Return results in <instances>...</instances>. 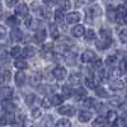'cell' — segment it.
I'll list each match as a JSON object with an SVG mask.
<instances>
[{
    "label": "cell",
    "mask_w": 127,
    "mask_h": 127,
    "mask_svg": "<svg viewBox=\"0 0 127 127\" xmlns=\"http://www.w3.org/2000/svg\"><path fill=\"white\" fill-rule=\"evenodd\" d=\"M99 34H100V39H112V32L108 28H100Z\"/></svg>",
    "instance_id": "d4e9b609"
},
{
    "label": "cell",
    "mask_w": 127,
    "mask_h": 127,
    "mask_svg": "<svg viewBox=\"0 0 127 127\" xmlns=\"http://www.w3.org/2000/svg\"><path fill=\"white\" fill-rule=\"evenodd\" d=\"M20 54H22V48H20L19 46H14L10 48V56H13V57H18Z\"/></svg>",
    "instance_id": "ee69618b"
},
{
    "label": "cell",
    "mask_w": 127,
    "mask_h": 127,
    "mask_svg": "<svg viewBox=\"0 0 127 127\" xmlns=\"http://www.w3.org/2000/svg\"><path fill=\"white\" fill-rule=\"evenodd\" d=\"M70 32H71V36L79 38V37L84 36V33H85V27H84L83 24H75L71 28Z\"/></svg>",
    "instance_id": "9c48e42d"
},
{
    "label": "cell",
    "mask_w": 127,
    "mask_h": 127,
    "mask_svg": "<svg viewBox=\"0 0 127 127\" xmlns=\"http://www.w3.org/2000/svg\"><path fill=\"white\" fill-rule=\"evenodd\" d=\"M39 26H42V22H41V20H39V19H33V22H32L31 28H32V29L38 31V29H39Z\"/></svg>",
    "instance_id": "681fc988"
},
{
    "label": "cell",
    "mask_w": 127,
    "mask_h": 127,
    "mask_svg": "<svg viewBox=\"0 0 127 127\" xmlns=\"http://www.w3.org/2000/svg\"><path fill=\"white\" fill-rule=\"evenodd\" d=\"M50 34H51L52 38H55V39L59 37L60 31H59V28H57L56 24H50Z\"/></svg>",
    "instance_id": "74e56055"
},
{
    "label": "cell",
    "mask_w": 127,
    "mask_h": 127,
    "mask_svg": "<svg viewBox=\"0 0 127 127\" xmlns=\"http://www.w3.org/2000/svg\"><path fill=\"white\" fill-rule=\"evenodd\" d=\"M42 127H54V118L52 116H45L43 121H42Z\"/></svg>",
    "instance_id": "e575fe53"
},
{
    "label": "cell",
    "mask_w": 127,
    "mask_h": 127,
    "mask_svg": "<svg viewBox=\"0 0 127 127\" xmlns=\"http://www.w3.org/2000/svg\"><path fill=\"white\" fill-rule=\"evenodd\" d=\"M109 87H111L112 90H121L123 88V83L118 79H116V80H112L109 83Z\"/></svg>",
    "instance_id": "484cf974"
},
{
    "label": "cell",
    "mask_w": 127,
    "mask_h": 127,
    "mask_svg": "<svg viewBox=\"0 0 127 127\" xmlns=\"http://www.w3.org/2000/svg\"><path fill=\"white\" fill-rule=\"evenodd\" d=\"M48 103H50V105H60L62 103V97L59 95V94H54V95L50 97Z\"/></svg>",
    "instance_id": "603a6c76"
},
{
    "label": "cell",
    "mask_w": 127,
    "mask_h": 127,
    "mask_svg": "<svg viewBox=\"0 0 127 127\" xmlns=\"http://www.w3.org/2000/svg\"><path fill=\"white\" fill-rule=\"evenodd\" d=\"M97 99L95 98H92V97H89V98H87L83 102V104H84V107H87V108H95V105H97Z\"/></svg>",
    "instance_id": "83f0119b"
},
{
    "label": "cell",
    "mask_w": 127,
    "mask_h": 127,
    "mask_svg": "<svg viewBox=\"0 0 127 127\" xmlns=\"http://www.w3.org/2000/svg\"><path fill=\"white\" fill-rule=\"evenodd\" d=\"M116 13H117V10H116V8H108V10H107V18H108V20L109 22H114L116 20Z\"/></svg>",
    "instance_id": "d590c367"
},
{
    "label": "cell",
    "mask_w": 127,
    "mask_h": 127,
    "mask_svg": "<svg viewBox=\"0 0 127 127\" xmlns=\"http://www.w3.org/2000/svg\"><path fill=\"white\" fill-rule=\"evenodd\" d=\"M22 55L23 57H33L36 55V48L33 46H26L23 50H22Z\"/></svg>",
    "instance_id": "e0dca14e"
},
{
    "label": "cell",
    "mask_w": 127,
    "mask_h": 127,
    "mask_svg": "<svg viewBox=\"0 0 127 127\" xmlns=\"http://www.w3.org/2000/svg\"><path fill=\"white\" fill-rule=\"evenodd\" d=\"M24 102H26V104L28 105V107L33 105V103L36 102V95L34 94H27L26 98H24Z\"/></svg>",
    "instance_id": "60d3db41"
},
{
    "label": "cell",
    "mask_w": 127,
    "mask_h": 127,
    "mask_svg": "<svg viewBox=\"0 0 127 127\" xmlns=\"http://www.w3.org/2000/svg\"><path fill=\"white\" fill-rule=\"evenodd\" d=\"M74 94H75L76 99H78V100H80L81 98H84V97L87 95V90L84 89V88H79V89H76L75 92H74Z\"/></svg>",
    "instance_id": "b9f144b4"
},
{
    "label": "cell",
    "mask_w": 127,
    "mask_h": 127,
    "mask_svg": "<svg viewBox=\"0 0 127 127\" xmlns=\"http://www.w3.org/2000/svg\"><path fill=\"white\" fill-rule=\"evenodd\" d=\"M85 85L89 89H97V80H95L94 78H92V76H88L85 79Z\"/></svg>",
    "instance_id": "d6a6232c"
},
{
    "label": "cell",
    "mask_w": 127,
    "mask_h": 127,
    "mask_svg": "<svg viewBox=\"0 0 127 127\" xmlns=\"http://www.w3.org/2000/svg\"><path fill=\"white\" fill-rule=\"evenodd\" d=\"M112 127H126V123L122 121V118H116V121L113 122Z\"/></svg>",
    "instance_id": "f907efd6"
},
{
    "label": "cell",
    "mask_w": 127,
    "mask_h": 127,
    "mask_svg": "<svg viewBox=\"0 0 127 127\" xmlns=\"http://www.w3.org/2000/svg\"><path fill=\"white\" fill-rule=\"evenodd\" d=\"M14 121H15L14 114L4 113L0 116V125H12V123H14Z\"/></svg>",
    "instance_id": "7c38bea8"
},
{
    "label": "cell",
    "mask_w": 127,
    "mask_h": 127,
    "mask_svg": "<svg viewBox=\"0 0 127 127\" xmlns=\"http://www.w3.org/2000/svg\"><path fill=\"white\" fill-rule=\"evenodd\" d=\"M99 79L100 80H107L108 79V72L105 71L104 69H100L99 70Z\"/></svg>",
    "instance_id": "f5cc1de1"
},
{
    "label": "cell",
    "mask_w": 127,
    "mask_h": 127,
    "mask_svg": "<svg viewBox=\"0 0 127 127\" xmlns=\"http://www.w3.org/2000/svg\"><path fill=\"white\" fill-rule=\"evenodd\" d=\"M97 59H98V57H97V54H95L94 51H92V50H87V51H84L83 54H81V56H80V60H81V62H84V64H90V62H94Z\"/></svg>",
    "instance_id": "3957f363"
},
{
    "label": "cell",
    "mask_w": 127,
    "mask_h": 127,
    "mask_svg": "<svg viewBox=\"0 0 127 127\" xmlns=\"http://www.w3.org/2000/svg\"><path fill=\"white\" fill-rule=\"evenodd\" d=\"M41 105H42V107H45V108H48V107H51L47 99H42V100H41Z\"/></svg>",
    "instance_id": "680465c9"
},
{
    "label": "cell",
    "mask_w": 127,
    "mask_h": 127,
    "mask_svg": "<svg viewBox=\"0 0 127 127\" xmlns=\"http://www.w3.org/2000/svg\"><path fill=\"white\" fill-rule=\"evenodd\" d=\"M31 116H32V118H39L41 117V109L39 108H34V109H32L31 112Z\"/></svg>",
    "instance_id": "816d5d0a"
},
{
    "label": "cell",
    "mask_w": 127,
    "mask_h": 127,
    "mask_svg": "<svg viewBox=\"0 0 127 127\" xmlns=\"http://www.w3.org/2000/svg\"><path fill=\"white\" fill-rule=\"evenodd\" d=\"M116 64H117V56L116 55L107 56V59H105V65H107L108 67H114Z\"/></svg>",
    "instance_id": "4316f807"
},
{
    "label": "cell",
    "mask_w": 127,
    "mask_h": 127,
    "mask_svg": "<svg viewBox=\"0 0 127 127\" xmlns=\"http://www.w3.org/2000/svg\"><path fill=\"white\" fill-rule=\"evenodd\" d=\"M64 19H65V14H64V12L61 9H56L55 10V20L57 23H62Z\"/></svg>",
    "instance_id": "8d00e7d4"
},
{
    "label": "cell",
    "mask_w": 127,
    "mask_h": 127,
    "mask_svg": "<svg viewBox=\"0 0 127 127\" xmlns=\"http://www.w3.org/2000/svg\"><path fill=\"white\" fill-rule=\"evenodd\" d=\"M112 43V39H99L95 42V46H97L98 50H105L108 48Z\"/></svg>",
    "instance_id": "ffe728a7"
},
{
    "label": "cell",
    "mask_w": 127,
    "mask_h": 127,
    "mask_svg": "<svg viewBox=\"0 0 127 127\" xmlns=\"http://www.w3.org/2000/svg\"><path fill=\"white\" fill-rule=\"evenodd\" d=\"M95 94H97L99 98H109V93L104 88H102V87H97V89H95Z\"/></svg>",
    "instance_id": "4dcf8cb0"
},
{
    "label": "cell",
    "mask_w": 127,
    "mask_h": 127,
    "mask_svg": "<svg viewBox=\"0 0 127 127\" xmlns=\"http://www.w3.org/2000/svg\"><path fill=\"white\" fill-rule=\"evenodd\" d=\"M78 118L80 122L83 123H87L92 120V112H88V111H81L79 112V116H78Z\"/></svg>",
    "instance_id": "ac0fdd59"
},
{
    "label": "cell",
    "mask_w": 127,
    "mask_h": 127,
    "mask_svg": "<svg viewBox=\"0 0 127 127\" xmlns=\"http://www.w3.org/2000/svg\"><path fill=\"white\" fill-rule=\"evenodd\" d=\"M15 85L17 87H23L24 83H26V74L23 71H18L15 74Z\"/></svg>",
    "instance_id": "2e32d148"
},
{
    "label": "cell",
    "mask_w": 127,
    "mask_h": 127,
    "mask_svg": "<svg viewBox=\"0 0 127 127\" xmlns=\"http://www.w3.org/2000/svg\"><path fill=\"white\" fill-rule=\"evenodd\" d=\"M13 94H14L13 88H10V87H1L0 88V98L3 100H9L13 97Z\"/></svg>",
    "instance_id": "52a82bcc"
},
{
    "label": "cell",
    "mask_w": 127,
    "mask_h": 127,
    "mask_svg": "<svg viewBox=\"0 0 127 127\" xmlns=\"http://www.w3.org/2000/svg\"><path fill=\"white\" fill-rule=\"evenodd\" d=\"M61 93H62V97L64 98H70L71 95H74V90L69 85H64L61 88Z\"/></svg>",
    "instance_id": "f1b7e54d"
},
{
    "label": "cell",
    "mask_w": 127,
    "mask_h": 127,
    "mask_svg": "<svg viewBox=\"0 0 127 127\" xmlns=\"http://www.w3.org/2000/svg\"><path fill=\"white\" fill-rule=\"evenodd\" d=\"M107 125H108V122H107V120H105V117H103V116H99V117H97L92 122L93 127H105Z\"/></svg>",
    "instance_id": "d6986e66"
},
{
    "label": "cell",
    "mask_w": 127,
    "mask_h": 127,
    "mask_svg": "<svg viewBox=\"0 0 127 127\" xmlns=\"http://www.w3.org/2000/svg\"><path fill=\"white\" fill-rule=\"evenodd\" d=\"M46 37H47V32L43 28H39L38 31H36V33L33 36V41L36 42V43L41 45V43H43V42L46 41Z\"/></svg>",
    "instance_id": "8992f818"
},
{
    "label": "cell",
    "mask_w": 127,
    "mask_h": 127,
    "mask_svg": "<svg viewBox=\"0 0 127 127\" xmlns=\"http://www.w3.org/2000/svg\"><path fill=\"white\" fill-rule=\"evenodd\" d=\"M51 90H52V87H50V85H41L39 87V93L43 94V95L51 93Z\"/></svg>",
    "instance_id": "bcb514c9"
},
{
    "label": "cell",
    "mask_w": 127,
    "mask_h": 127,
    "mask_svg": "<svg viewBox=\"0 0 127 127\" xmlns=\"http://www.w3.org/2000/svg\"><path fill=\"white\" fill-rule=\"evenodd\" d=\"M118 71L121 74H125L127 71V59H122L120 61V65H118Z\"/></svg>",
    "instance_id": "7bdbcfd3"
},
{
    "label": "cell",
    "mask_w": 127,
    "mask_h": 127,
    "mask_svg": "<svg viewBox=\"0 0 127 127\" xmlns=\"http://www.w3.org/2000/svg\"><path fill=\"white\" fill-rule=\"evenodd\" d=\"M3 48H4V46H3V45H0V51H1Z\"/></svg>",
    "instance_id": "6125c7cd"
},
{
    "label": "cell",
    "mask_w": 127,
    "mask_h": 127,
    "mask_svg": "<svg viewBox=\"0 0 127 127\" xmlns=\"http://www.w3.org/2000/svg\"><path fill=\"white\" fill-rule=\"evenodd\" d=\"M118 36H120V39H121L122 43H127V28L122 29Z\"/></svg>",
    "instance_id": "7dc6e473"
},
{
    "label": "cell",
    "mask_w": 127,
    "mask_h": 127,
    "mask_svg": "<svg viewBox=\"0 0 127 127\" xmlns=\"http://www.w3.org/2000/svg\"><path fill=\"white\" fill-rule=\"evenodd\" d=\"M94 18H95V10L94 9H88L87 10V15H85V19H87V22L88 23H92L93 20H94Z\"/></svg>",
    "instance_id": "ab89813d"
},
{
    "label": "cell",
    "mask_w": 127,
    "mask_h": 127,
    "mask_svg": "<svg viewBox=\"0 0 127 127\" xmlns=\"http://www.w3.org/2000/svg\"><path fill=\"white\" fill-rule=\"evenodd\" d=\"M83 81V75L80 72H72L69 76V83L70 85H80Z\"/></svg>",
    "instance_id": "30bf717a"
},
{
    "label": "cell",
    "mask_w": 127,
    "mask_h": 127,
    "mask_svg": "<svg viewBox=\"0 0 127 127\" xmlns=\"http://www.w3.org/2000/svg\"><path fill=\"white\" fill-rule=\"evenodd\" d=\"M116 118H117V116H116V112H114V111H108L107 117H105L107 122H114V121H116Z\"/></svg>",
    "instance_id": "f6af8a7d"
},
{
    "label": "cell",
    "mask_w": 127,
    "mask_h": 127,
    "mask_svg": "<svg viewBox=\"0 0 127 127\" xmlns=\"http://www.w3.org/2000/svg\"><path fill=\"white\" fill-rule=\"evenodd\" d=\"M59 5H60L59 9H61L62 12L64 10H69L71 8V3L70 1H61V3H59Z\"/></svg>",
    "instance_id": "c3c4849f"
},
{
    "label": "cell",
    "mask_w": 127,
    "mask_h": 127,
    "mask_svg": "<svg viewBox=\"0 0 127 127\" xmlns=\"http://www.w3.org/2000/svg\"><path fill=\"white\" fill-rule=\"evenodd\" d=\"M57 113L61 114V116H65V117H72V116H75L76 113V109L75 107H72V105H61V107L57 108Z\"/></svg>",
    "instance_id": "7a4b0ae2"
},
{
    "label": "cell",
    "mask_w": 127,
    "mask_h": 127,
    "mask_svg": "<svg viewBox=\"0 0 127 127\" xmlns=\"http://www.w3.org/2000/svg\"><path fill=\"white\" fill-rule=\"evenodd\" d=\"M65 18H66V20H67L69 24H75V23H78L79 20H80L81 15H80L79 12H71V13H69Z\"/></svg>",
    "instance_id": "4fadbf2b"
},
{
    "label": "cell",
    "mask_w": 127,
    "mask_h": 127,
    "mask_svg": "<svg viewBox=\"0 0 127 127\" xmlns=\"http://www.w3.org/2000/svg\"><path fill=\"white\" fill-rule=\"evenodd\" d=\"M52 75H54V78H55L56 80L62 81L64 79L66 78L67 71H66V69L64 67V66H56L54 70H52Z\"/></svg>",
    "instance_id": "277c9868"
},
{
    "label": "cell",
    "mask_w": 127,
    "mask_h": 127,
    "mask_svg": "<svg viewBox=\"0 0 127 127\" xmlns=\"http://www.w3.org/2000/svg\"><path fill=\"white\" fill-rule=\"evenodd\" d=\"M36 12H37V14H38L41 18H48V17H50V10H48L47 8H45V6H39Z\"/></svg>",
    "instance_id": "836d02e7"
},
{
    "label": "cell",
    "mask_w": 127,
    "mask_h": 127,
    "mask_svg": "<svg viewBox=\"0 0 127 127\" xmlns=\"http://www.w3.org/2000/svg\"><path fill=\"white\" fill-rule=\"evenodd\" d=\"M5 36H6V28L0 24V39H3Z\"/></svg>",
    "instance_id": "9f6ffc18"
},
{
    "label": "cell",
    "mask_w": 127,
    "mask_h": 127,
    "mask_svg": "<svg viewBox=\"0 0 127 127\" xmlns=\"http://www.w3.org/2000/svg\"><path fill=\"white\" fill-rule=\"evenodd\" d=\"M10 38H12V41L14 42H20L23 39V32L18 29V28H14L12 32H10Z\"/></svg>",
    "instance_id": "9a60e30c"
},
{
    "label": "cell",
    "mask_w": 127,
    "mask_h": 127,
    "mask_svg": "<svg viewBox=\"0 0 127 127\" xmlns=\"http://www.w3.org/2000/svg\"><path fill=\"white\" fill-rule=\"evenodd\" d=\"M41 56L43 59H51L52 57V46L51 45H43L39 51Z\"/></svg>",
    "instance_id": "5bb4252c"
},
{
    "label": "cell",
    "mask_w": 127,
    "mask_h": 127,
    "mask_svg": "<svg viewBox=\"0 0 127 127\" xmlns=\"http://www.w3.org/2000/svg\"><path fill=\"white\" fill-rule=\"evenodd\" d=\"M14 66H15L19 71H22V70H24V69L28 67V64H27V61H26L24 59H17V60L14 61Z\"/></svg>",
    "instance_id": "7402d4cb"
},
{
    "label": "cell",
    "mask_w": 127,
    "mask_h": 127,
    "mask_svg": "<svg viewBox=\"0 0 127 127\" xmlns=\"http://www.w3.org/2000/svg\"><path fill=\"white\" fill-rule=\"evenodd\" d=\"M32 22H33V18H32V17H27V18L24 19V26H26L27 28H31Z\"/></svg>",
    "instance_id": "11a10c76"
},
{
    "label": "cell",
    "mask_w": 127,
    "mask_h": 127,
    "mask_svg": "<svg viewBox=\"0 0 127 127\" xmlns=\"http://www.w3.org/2000/svg\"><path fill=\"white\" fill-rule=\"evenodd\" d=\"M55 127H71V122L67 118H61L55 123Z\"/></svg>",
    "instance_id": "f35d334b"
},
{
    "label": "cell",
    "mask_w": 127,
    "mask_h": 127,
    "mask_svg": "<svg viewBox=\"0 0 127 127\" xmlns=\"http://www.w3.org/2000/svg\"><path fill=\"white\" fill-rule=\"evenodd\" d=\"M41 80H42L41 72H34V74H32L29 83H31V85H33V87H38L39 84H41Z\"/></svg>",
    "instance_id": "44dd1931"
},
{
    "label": "cell",
    "mask_w": 127,
    "mask_h": 127,
    "mask_svg": "<svg viewBox=\"0 0 127 127\" xmlns=\"http://www.w3.org/2000/svg\"><path fill=\"white\" fill-rule=\"evenodd\" d=\"M22 127H36V126H34L33 122H31V121H24Z\"/></svg>",
    "instance_id": "6f0895ef"
},
{
    "label": "cell",
    "mask_w": 127,
    "mask_h": 127,
    "mask_svg": "<svg viewBox=\"0 0 127 127\" xmlns=\"http://www.w3.org/2000/svg\"><path fill=\"white\" fill-rule=\"evenodd\" d=\"M118 24L121 26H126L127 24V9L123 6H120L117 9V13H116V20Z\"/></svg>",
    "instance_id": "6da1fadb"
},
{
    "label": "cell",
    "mask_w": 127,
    "mask_h": 127,
    "mask_svg": "<svg viewBox=\"0 0 127 127\" xmlns=\"http://www.w3.org/2000/svg\"><path fill=\"white\" fill-rule=\"evenodd\" d=\"M121 118H122V121L127 125V111H125V112L122 113V117H121Z\"/></svg>",
    "instance_id": "91938a15"
},
{
    "label": "cell",
    "mask_w": 127,
    "mask_h": 127,
    "mask_svg": "<svg viewBox=\"0 0 127 127\" xmlns=\"http://www.w3.org/2000/svg\"><path fill=\"white\" fill-rule=\"evenodd\" d=\"M6 24L8 26H10V27H17L18 24H19V19L15 17V15H9L8 18H6Z\"/></svg>",
    "instance_id": "f546056e"
},
{
    "label": "cell",
    "mask_w": 127,
    "mask_h": 127,
    "mask_svg": "<svg viewBox=\"0 0 127 127\" xmlns=\"http://www.w3.org/2000/svg\"><path fill=\"white\" fill-rule=\"evenodd\" d=\"M84 37H85V41L87 42H92V41H95V37H97V34H95L94 29H85V33H84Z\"/></svg>",
    "instance_id": "cb8c5ba5"
},
{
    "label": "cell",
    "mask_w": 127,
    "mask_h": 127,
    "mask_svg": "<svg viewBox=\"0 0 127 127\" xmlns=\"http://www.w3.org/2000/svg\"><path fill=\"white\" fill-rule=\"evenodd\" d=\"M10 64V55L6 54V52H3L0 55V65H4V66H8Z\"/></svg>",
    "instance_id": "1f68e13d"
},
{
    "label": "cell",
    "mask_w": 127,
    "mask_h": 127,
    "mask_svg": "<svg viewBox=\"0 0 127 127\" xmlns=\"http://www.w3.org/2000/svg\"><path fill=\"white\" fill-rule=\"evenodd\" d=\"M14 5H17V3L15 1H6V6H14Z\"/></svg>",
    "instance_id": "94428289"
},
{
    "label": "cell",
    "mask_w": 127,
    "mask_h": 127,
    "mask_svg": "<svg viewBox=\"0 0 127 127\" xmlns=\"http://www.w3.org/2000/svg\"><path fill=\"white\" fill-rule=\"evenodd\" d=\"M66 62L67 65H75V55H71V56H67L66 57Z\"/></svg>",
    "instance_id": "db71d44e"
},
{
    "label": "cell",
    "mask_w": 127,
    "mask_h": 127,
    "mask_svg": "<svg viewBox=\"0 0 127 127\" xmlns=\"http://www.w3.org/2000/svg\"><path fill=\"white\" fill-rule=\"evenodd\" d=\"M28 12H29V8H28V5L26 3H20V4L15 5V14H17V17H20V18L27 17Z\"/></svg>",
    "instance_id": "5b68a950"
},
{
    "label": "cell",
    "mask_w": 127,
    "mask_h": 127,
    "mask_svg": "<svg viewBox=\"0 0 127 127\" xmlns=\"http://www.w3.org/2000/svg\"><path fill=\"white\" fill-rule=\"evenodd\" d=\"M10 79H12V72H10V70H4L0 74V84L3 87H8L6 84H9Z\"/></svg>",
    "instance_id": "8fae6325"
},
{
    "label": "cell",
    "mask_w": 127,
    "mask_h": 127,
    "mask_svg": "<svg viewBox=\"0 0 127 127\" xmlns=\"http://www.w3.org/2000/svg\"><path fill=\"white\" fill-rule=\"evenodd\" d=\"M1 108L4 111V113H10V114H14L15 109H17V105L15 103L10 102V100H4L1 103Z\"/></svg>",
    "instance_id": "ba28073f"
},
{
    "label": "cell",
    "mask_w": 127,
    "mask_h": 127,
    "mask_svg": "<svg viewBox=\"0 0 127 127\" xmlns=\"http://www.w3.org/2000/svg\"><path fill=\"white\" fill-rule=\"evenodd\" d=\"M123 85H126V87H127V79L125 80V84H123Z\"/></svg>",
    "instance_id": "be15d7a7"
}]
</instances>
